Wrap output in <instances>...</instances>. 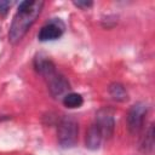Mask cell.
<instances>
[{
    "label": "cell",
    "instance_id": "cell-1",
    "mask_svg": "<svg viewBox=\"0 0 155 155\" xmlns=\"http://www.w3.org/2000/svg\"><path fill=\"white\" fill-rule=\"evenodd\" d=\"M44 6V1L24 0L19 2L18 8L13 16L8 30V41L12 45L18 44L28 33L30 27L35 23Z\"/></svg>",
    "mask_w": 155,
    "mask_h": 155
},
{
    "label": "cell",
    "instance_id": "cell-2",
    "mask_svg": "<svg viewBox=\"0 0 155 155\" xmlns=\"http://www.w3.org/2000/svg\"><path fill=\"white\" fill-rule=\"evenodd\" d=\"M79 138V124L73 115H64L58 124L57 127V139L58 144L69 149L76 145Z\"/></svg>",
    "mask_w": 155,
    "mask_h": 155
},
{
    "label": "cell",
    "instance_id": "cell-3",
    "mask_svg": "<svg viewBox=\"0 0 155 155\" xmlns=\"http://www.w3.org/2000/svg\"><path fill=\"white\" fill-rule=\"evenodd\" d=\"M92 125L98 130L104 140H108L114 134L115 130V120L114 113L109 108H102L97 111Z\"/></svg>",
    "mask_w": 155,
    "mask_h": 155
},
{
    "label": "cell",
    "instance_id": "cell-4",
    "mask_svg": "<svg viewBox=\"0 0 155 155\" xmlns=\"http://www.w3.org/2000/svg\"><path fill=\"white\" fill-rule=\"evenodd\" d=\"M147 114H148V105L143 102H138L131 107L127 114V128L130 133L137 134L142 130Z\"/></svg>",
    "mask_w": 155,
    "mask_h": 155
},
{
    "label": "cell",
    "instance_id": "cell-5",
    "mask_svg": "<svg viewBox=\"0 0 155 155\" xmlns=\"http://www.w3.org/2000/svg\"><path fill=\"white\" fill-rule=\"evenodd\" d=\"M65 30V24L59 18H52L46 22L38 33L39 41H53L59 39Z\"/></svg>",
    "mask_w": 155,
    "mask_h": 155
},
{
    "label": "cell",
    "instance_id": "cell-6",
    "mask_svg": "<svg viewBox=\"0 0 155 155\" xmlns=\"http://www.w3.org/2000/svg\"><path fill=\"white\" fill-rule=\"evenodd\" d=\"M85 142H86V148H88L91 150H97V149H99L103 145V143L105 140L103 139V137L98 132V130L91 124V126L88 127V130L86 132V139H85Z\"/></svg>",
    "mask_w": 155,
    "mask_h": 155
},
{
    "label": "cell",
    "instance_id": "cell-7",
    "mask_svg": "<svg viewBox=\"0 0 155 155\" xmlns=\"http://www.w3.org/2000/svg\"><path fill=\"white\" fill-rule=\"evenodd\" d=\"M108 92H109L110 97L116 102H126L128 99V94H127L125 86L119 82H113L109 86Z\"/></svg>",
    "mask_w": 155,
    "mask_h": 155
},
{
    "label": "cell",
    "instance_id": "cell-8",
    "mask_svg": "<svg viewBox=\"0 0 155 155\" xmlns=\"http://www.w3.org/2000/svg\"><path fill=\"white\" fill-rule=\"evenodd\" d=\"M82 104H84V98L80 93L70 92L63 97V105L65 108L75 109V108H80Z\"/></svg>",
    "mask_w": 155,
    "mask_h": 155
},
{
    "label": "cell",
    "instance_id": "cell-9",
    "mask_svg": "<svg viewBox=\"0 0 155 155\" xmlns=\"http://www.w3.org/2000/svg\"><path fill=\"white\" fill-rule=\"evenodd\" d=\"M142 148L145 153L153 151V148H154V127H153V125H150V127L148 128V132L145 133V137L143 138Z\"/></svg>",
    "mask_w": 155,
    "mask_h": 155
},
{
    "label": "cell",
    "instance_id": "cell-10",
    "mask_svg": "<svg viewBox=\"0 0 155 155\" xmlns=\"http://www.w3.org/2000/svg\"><path fill=\"white\" fill-rule=\"evenodd\" d=\"M12 2L11 1H0V16H5L11 7Z\"/></svg>",
    "mask_w": 155,
    "mask_h": 155
},
{
    "label": "cell",
    "instance_id": "cell-11",
    "mask_svg": "<svg viewBox=\"0 0 155 155\" xmlns=\"http://www.w3.org/2000/svg\"><path fill=\"white\" fill-rule=\"evenodd\" d=\"M73 4H74L76 7L82 8V10H87V8H90V7L93 5L92 1H74Z\"/></svg>",
    "mask_w": 155,
    "mask_h": 155
}]
</instances>
